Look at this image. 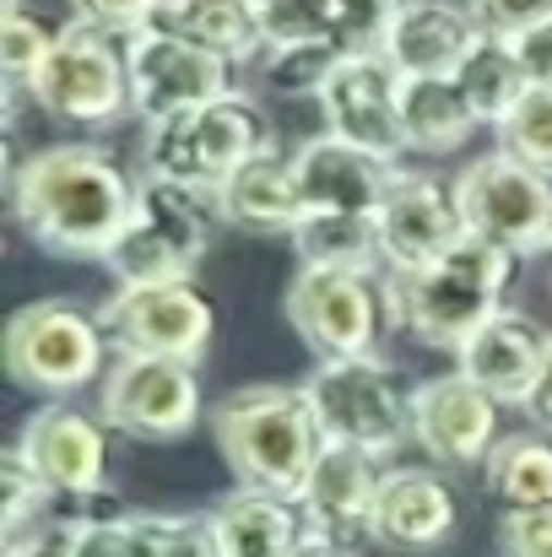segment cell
<instances>
[{"label":"cell","mask_w":552,"mask_h":557,"mask_svg":"<svg viewBox=\"0 0 552 557\" xmlns=\"http://www.w3.org/2000/svg\"><path fill=\"white\" fill-rule=\"evenodd\" d=\"M136 557H217V536L206 515H131Z\"/></svg>","instance_id":"obj_33"},{"label":"cell","mask_w":552,"mask_h":557,"mask_svg":"<svg viewBox=\"0 0 552 557\" xmlns=\"http://www.w3.org/2000/svg\"><path fill=\"white\" fill-rule=\"evenodd\" d=\"M211 433L222 460L233 466L238 487L293 498L304 493L326 433L304 395V384H244L211 411Z\"/></svg>","instance_id":"obj_2"},{"label":"cell","mask_w":552,"mask_h":557,"mask_svg":"<svg viewBox=\"0 0 552 557\" xmlns=\"http://www.w3.org/2000/svg\"><path fill=\"white\" fill-rule=\"evenodd\" d=\"M455 87L466 92V103H471V114H477V125H504L515 109H520V98L531 92V76H526V65H520V49H515V38H477V49L466 54V65L455 71Z\"/></svg>","instance_id":"obj_27"},{"label":"cell","mask_w":552,"mask_h":557,"mask_svg":"<svg viewBox=\"0 0 552 557\" xmlns=\"http://www.w3.org/2000/svg\"><path fill=\"white\" fill-rule=\"evenodd\" d=\"M326 109V136L368 152L373 163L395 169L406 158V131H401V71L384 54H347L336 76L320 92Z\"/></svg>","instance_id":"obj_14"},{"label":"cell","mask_w":552,"mask_h":557,"mask_svg":"<svg viewBox=\"0 0 552 557\" xmlns=\"http://www.w3.org/2000/svg\"><path fill=\"white\" fill-rule=\"evenodd\" d=\"M455 200L466 233L510 249L515 260L552 255V174L515 163L510 152H488L471 169H461Z\"/></svg>","instance_id":"obj_9"},{"label":"cell","mask_w":552,"mask_h":557,"mask_svg":"<svg viewBox=\"0 0 552 557\" xmlns=\"http://www.w3.org/2000/svg\"><path fill=\"white\" fill-rule=\"evenodd\" d=\"M109 331L71 298H38L5 325V373L33 395H71L103 379Z\"/></svg>","instance_id":"obj_7"},{"label":"cell","mask_w":552,"mask_h":557,"mask_svg":"<svg viewBox=\"0 0 552 557\" xmlns=\"http://www.w3.org/2000/svg\"><path fill=\"white\" fill-rule=\"evenodd\" d=\"M406 0H260L271 44H331L342 54H384Z\"/></svg>","instance_id":"obj_17"},{"label":"cell","mask_w":552,"mask_h":557,"mask_svg":"<svg viewBox=\"0 0 552 557\" xmlns=\"http://www.w3.org/2000/svg\"><path fill=\"white\" fill-rule=\"evenodd\" d=\"M206 520L217 536V557H293V547L309 536L293 498L255 493V487L228 493Z\"/></svg>","instance_id":"obj_24"},{"label":"cell","mask_w":552,"mask_h":557,"mask_svg":"<svg viewBox=\"0 0 552 557\" xmlns=\"http://www.w3.org/2000/svg\"><path fill=\"white\" fill-rule=\"evenodd\" d=\"M293 174L304 189V206L309 211H336V216H373L384 185L395 169L373 163L368 152L336 141V136H315L293 152Z\"/></svg>","instance_id":"obj_21"},{"label":"cell","mask_w":552,"mask_h":557,"mask_svg":"<svg viewBox=\"0 0 552 557\" xmlns=\"http://www.w3.org/2000/svg\"><path fill=\"white\" fill-rule=\"evenodd\" d=\"M5 557H76L71 553V520L65 515H49L33 531L5 536Z\"/></svg>","instance_id":"obj_39"},{"label":"cell","mask_w":552,"mask_h":557,"mask_svg":"<svg viewBox=\"0 0 552 557\" xmlns=\"http://www.w3.org/2000/svg\"><path fill=\"white\" fill-rule=\"evenodd\" d=\"M293 249H298V265H320V271H379L384 265L373 216L309 211L293 227Z\"/></svg>","instance_id":"obj_29"},{"label":"cell","mask_w":552,"mask_h":557,"mask_svg":"<svg viewBox=\"0 0 552 557\" xmlns=\"http://www.w3.org/2000/svg\"><path fill=\"white\" fill-rule=\"evenodd\" d=\"M379 460L364 449H347V444H326L304 493H298V515L309 525V536L331 542V547H353L364 542L368 525H373V498H379Z\"/></svg>","instance_id":"obj_18"},{"label":"cell","mask_w":552,"mask_h":557,"mask_svg":"<svg viewBox=\"0 0 552 557\" xmlns=\"http://www.w3.org/2000/svg\"><path fill=\"white\" fill-rule=\"evenodd\" d=\"M499 553L504 557H552V509H520L499 520Z\"/></svg>","instance_id":"obj_38"},{"label":"cell","mask_w":552,"mask_h":557,"mask_svg":"<svg viewBox=\"0 0 552 557\" xmlns=\"http://www.w3.org/2000/svg\"><path fill=\"white\" fill-rule=\"evenodd\" d=\"M60 498L49 493V482L27 466V455L11 444L5 455H0V520H5V536H22V531H33L38 520H49V509H54Z\"/></svg>","instance_id":"obj_34"},{"label":"cell","mask_w":552,"mask_h":557,"mask_svg":"<svg viewBox=\"0 0 552 557\" xmlns=\"http://www.w3.org/2000/svg\"><path fill=\"white\" fill-rule=\"evenodd\" d=\"M142 180L120 169L109 147H44L11 174V211L27 238L60 260H109L136 222Z\"/></svg>","instance_id":"obj_1"},{"label":"cell","mask_w":552,"mask_h":557,"mask_svg":"<svg viewBox=\"0 0 552 557\" xmlns=\"http://www.w3.org/2000/svg\"><path fill=\"white\" fill-rule=\"evenodd\" d=\"M461 525V498L439 471L417 466H390L373 498V525L368 536L395 547V553H433L455 536Z\"/></svg>","instance_id":"obj_19"},{"label":"cell","mask_w":552,"mask_h":557,"mask_svg":"<svg viewBox=\"0 0 552 557\" xmlns=\"http://www.w3.org/2000/svg\"><path fill=\"white\" fill-rule=\"evenodd\" d=\"M16 449L27 455V466L49 482V493L60 504L93 498L109 487V433L98 417H87L82 406H38L16 438Z\"/></svg>","instance_id":"obj_16"},{"label":"cell","mask_w":552,"mask_h":557,"mask_svg":"<svg viewBox=\"0 0 552 557\" xmlns=\"http://www.w3.org/2000/svg\"><path fill=\"white\" fill-rule=\"evenodd\" d=\"M488 493L504 515H520V509H552V438L548 433H515L504 438L488 466Z\"/></svg>","instance_id":"obj_28"},{"label":"cell","mask_w":552,"mask_h":557,"mask_svg":"<svg viewBox=\"0 0 552 557\" xmlns=\"http://www.w3.org/2000/svg\"><path fill=\"white\" fill-rule=\"evenodd\" d=\"M412 438L433 466H488L499 438V400L466 373H439L412 389Z\"/></svg>","instance_id":"obj_15"},{"label":"cell","mask_w":552,"mask_h":557,"mask_svg":"<svg viewBox=\"0 0 552 557\" xmlns=\"http://www.w3.org/2000/svg\"><path fill=\"white\" fill-rule=\"evenodd\" d=\"M401 131H406V152H455L466 147V136L477 131V114L466 103V92L455 87V76H401Z\"/></svg>","instance_id":"obj_26"},{"label":"cell","mask_w":552,"mask_h":557,"mask_svg":"<svg viewBox=\"0 0 552 557\" xmlns=\"http://www.w3.org/2000/svg\"><path fill=\"white\" fill-rule=\"evenodd\" d=\"M54 38H60V27L44 11H27L22 0H5V11H0V65H5V82L22 87L44 65Z\"/></svg>","instance_id":"obj_32"},{"label":"cell","mask_w":552,"mask_h":557,"mask_svg":"<svg viewBox=\"0 0 552 557\" xmlns=\"http://www.w3.org/2000/svg\"><path fill=\"white\" fill-rule=\"evenodd\" d=\"M158 27L180 33L184 44H195V49L228 60V65H244V60L266 54L260 5H249V0H163Z\"/></svg>","instance_id":"obj_25"},{"label":"cell","mask_w":552,"mask_h":557,"mask_svg":"<svg viewBox=\"0 0 552 557\" xmlns=\"http://www.w3.org/2000/svg\"><path fill=\"white\" fill-rule=\"evenodd\" d=\"M293 557H342V547H331V542H320V536H304V542L293 547Z\"/></svg>","instance_id":"obj_42"},{"label":"cell","mask_w":552,"mask_h":557,"mask_svg":"<svg viewBox=\"0 0 552 557\" xmlns=\"http://www.w3.org/2000/svg\"><path fill=\"white\" fill-rule=\"evenodd\" d=\"M515 49H520V65H526L531 87H548L552 92V22L531 27V33H520Z\"/></svg>","instance_id":"obj_40"},{"label":"cell","mask_w":552,"mask_h":557,"mask_svg":"<svg viewBox=\"0 0 552 557\" xmlns=\"http://www.w3.org/2000/svg\"><path fill=\"white\" fill-rule=\"evenodd\" d=\"M548 347L552 336L531 320V314H515V309H504L499 320H488L455 358H461V369L477 389H488L499 406H526L531 400V389H537V379H542V363H548Z\"/></svg>","instance_id":"obj_20"},{"label":"cell","mask_w":552,"mask_h":557,"mask_svg":"<svg viewBox=\"0 0 552 557\" xmlns=\"http://www.w3.org/2000/svg\"><path fill=\"white\" fill-rule=\"evenodd\" d=\"M109 342L131 358H174V363H200L211 336H217V309L195 282H169V287H120L98 309Z\"/></svg>","instance_id":"obj_11"},{"label":"cell","mask_w":552,"mask_h":557,"mask_svg":"<svg viewBox=\"0 0 552 557\" xmlns=\"http://www.w3.org/2000/svg\"><path fill=\"white\" fill-rule=\"evenodd\" d=\"M125 65H131V109L147 125L180 120V114H195V109L238 92L228 60L184 44L180 33H169L158 22L125 38Z\"/></svg>","instance_id":"obj_10"},{"label":"cell","mask_w":552,"mask_h":557,"mask_svg":"<svg viewBox=\"0 0 552 557\" xmlns=\"http://www.w3.org/2000/svg\"><path fill=\"white\" fill-rule=\"evenodd\" d=\"M466 11L488 38H520L552 22V0H466Z\"/></svg>","instance_id":"obj_36"},{"label":"cell","mask_w":552,"mask_h":557,"mask_svg":"<svg viewBox=\"0 0 552 557\" xmlns=\"http://www.w3.org/2000/svg\"><path fill=\"white\" fill-rule=\"evenodd\" d=\"M482 27L471 22L466 5H450V0H406L395 33H390V49L384 60L401 71V76H455L466 65V54L477 49Z\"/></svg>","instance_id":"obj_22"},{"label":"cell","mask_w":552,"mask_h":557,"mask_svg":"<svg viewBox=\"0 0 552 557\" xmlns=\"http://www.w3.org/2000/svg\"><path fill=\"white\" fill-rule=\"evenodd\" d=\"M200 379L195 363L174 358H131L120 352L103 373V422H114L131 438H184L200 422Z\"/></svg>","instance_id":"obj_13"},{"label":"cell","mask_w":552,"mask_h":557,"mask_svg":"<svg viewBox=\"0 0 552 557\" xmlns=\"http://www.w3.org/2000/svg\"><path fill=\"white\" fill-rule=\"evenodd\" d=\"M373 222H379V249H384L390 276H417L466 238L455 185H444L422 169H395L390 174Z\"/></svg>","instance_id":"obj_12"},{"label":"cell","mask_w":552,"mask_h":557,"mask_svg":"<svg viewBox=\"0 0 552 557\" xmlns=\"http://www.w3.org/2000/svg\"><path fill=\"white\" fill-rule=\"evenodd\" d=\"M22 92L33 98V109H44L49 120L65 125H120L131 109V65H125V38L87 27V22H65L54 49L44 54V65L22 82Z\"/></svg>","instance_id":"obj_5"},{"label":"cell","mask_w":552,"mask_h":557,"mask_svg":"<svg viewBox=\"0 0 552 557\" xmlns=\"http://www.w3.org/2000/svg\"><path fill=\"white\" fill-rule=\"evenodd\" d=\"M287 320L293 331L320 352V363L336 358H373L395 314V282L384 287L379 271H320L298 265L287 287Z\"/></svg>","instance_id":"obj_8"},{"label":"cell","mask_w":552,"mask_h":557,"mask_svg":"<svg viewBox=\"0 0 552 557\" xmlns=\"http://www.w3.org/2000/svg\"><path fill=\"white\" fill-rule=\"evenodd\" d=\"M515 276V255L466 233L444 260H433L417 276H390L395 282V314L422 347L461 352L488 320L504 314V287Z\"/></svg>","instance_id":"obj_3"},{"label":"cell","mask_w":552,"mask_h":557,"mask_svg":"<svg viewBox=\"0 0 552 557\" xmlns=\"http://www.w3.org/2000/svg\"><path fill=\"white\" fill-rule=\"evenodd\" d=\"M71 11L87 27H103L114 38H131V33H142V27L158 22L163 0H71Z\"/></svg>","instance_id":"obj_37"},{"label":"cell","mask_w":552,"mask_h":557,"mask_svg":"<svg viewBox=\"0 0 552 557\" xmlns=\"http://www.w3.org/2000/svg\"><path fill=\"white\" fill-rule=\"evenodd\" d=\"M304 395L320 417L326 444L364 449L390 460L412 438V395H401V373L384 358H336L304 379Z\"/></svg>","instance_id":"obj_6"},{"label":"cell","mask_w":552,"mask_h":557,"mask_svg":"<svg viewBox=\"0 0 552 557\" xmlns=\"http://www.w3.org/2000/svg\"><path fill=\"white\" fill-rule=\"evenodd\" d=\"M342 60L347 54L331 44H271L260 54V71H266V87L282 98H320Z\"/></svg>","instance_id":"obj_31"},{"label":"cell","mask_w":552,"mask_h":557,"mask_svg":"<svg viewBox=\"0 0 552 557\" xmlns=\"http://www.w3.org/2000/svg\"><path fill=\"white\" fill-rule=\"evenodd\" d=\"M217 211L238 233H260V238L266 233H287L293 238V227L309 216L298 174H293V158H282V152L249 158L228 185L217 189Z\"/></svg>","instance_id":"obj_23"},{"label":"cell","mask_w":552,"mask_h":557,"mask_svg":"<svg viewBox=\"0 0 552 557\" xmlns=\"http://www.w3.org/2000/svg\"><path fill=\"white\" fill-rule=\"evenodd\" d=\"M526 411H531V422L552 438V347H548V363H542V379H537V389H531V400H526Z\"/></svg>","instance_id":"obj_41"},{"label":"cell","mask_w":552,"mask_h":557,"mask_svg":"<svg viewBox=\"0 0 552 557\" xmlns=\"http://www.w3.org/2000/svg\"><path fill=\"white\" fill-rule=\"evenodd\" d=\"M103 265L114 271L120 287H169V282H195V260L184 255L158 222H147L142 211H136V222L125 227V238L109 249Z\"/></svg>","instance_id":"obj_30"},{"label":"cell","mask_w":552,"mask_h":557,"mask_svg":"<svg viewBox=\"0 0 552 557\" xmlns=\"http://www.w3.org/2000/svg\"><path fill=\"white\" fill-rule=\"evenodd\" d=\"M499 152H510L526 169L552 174V92L548 87H531L520 98V109L499 125Z\"/></svg>","instance_id":"obj_35"},{"label":"cell","mask_w":552,"mask_h":557,"mask_svg":"<svg viewBox=\"0 0 552 557\" xmlns=\"http://www.w3.org/2000/svg\"><path fill=\"white\" fill-rule=\"evenodd\" d=\"M277 152L271 141V120L260 103H249L244 92L206 103L195 114L147 125L142 141V180H169V185L200 189L217 200V189L228 185L249 158Z\"/></svg>","instance_id":"obj_4"},{"label":"cell","mask_w":552,"mask_h":557,"mask_svg":"<svg viewBox=\"0 0 552 557\" xmlns=\"http://www.w3.org/2000/svg\"><path fill=\"white\" fill-rule=\"evenodd\" d=\"M249 5H260V0H249Z\"/></svg>","instance_id":"obj_43"}]
</instances>
